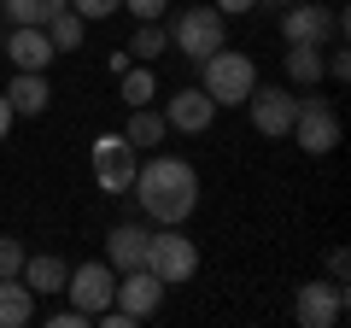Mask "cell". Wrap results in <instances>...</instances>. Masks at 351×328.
<instances>
[{
  "label": "cell",
  "mask_w": 351,
  "mask_h": 328,
  "mask_svg": "<svg viewBox=\"0 0 351 328\" xmlns=\"http://www.w3.org/2000/svg\"><path fill=\"white\" fill-rule=\"evenodd\" d=\"M211 117H217V100H211L205 89H176V100L164 106V124L182 129V135H205Z\"/></svg>",
  "instance_id": "cell-13"
},
{
  "label": "cell",
  "mask_w": 351,
  "mask_h": 328,
  "mask_svg": "<svg viewBox=\"0 0 351 328\" xmlns=\"http://www.w3.org/2000/svg\"><path fill=\"white\" fill-rule=\"evenodd\" d=\"M293 316H299L304 328H334L339 316H346V288H339V281H304L299 299H293Z\"/></svg>",
  "instance_id": "cell-11"
},
{
  "label": "cell",
  "mask_w": 351,
  "mask_h": 328,
  "mask_svg": "<svg viewBox=\"0 0 351 328\" xmlns=\"http://www.w3.org/2000/svg\"><path fill=\"white\" fill-rule=\"evenodd\" d=\"M0 12L12 24H47L53 12H64V0H0Z\"/></svg>",
  "instance_id": "cell-20"
},
{
  "label": "cell",
  "mask_w": 351,
  "mask_h": 328,
  "mask_svg": "<svg viewBox=\"0 0 351 328\" xmlns=\"http://www.w3.org/2000/svg\"><path fill=\"white\" fill-rule=\"evenodd\" d=\"M41 30L53 36V47H59V53H71V47H82V30H88V24H82V18L71 12V6H64V12H53V18H47Z\"/></svg>",
  "instance_id": "cell-21"
},
{
  "label": "cell",
  "mask_w": 351,
  "mask_h": 328,
  "mask_svg": "<svg viewBox=\"0 0 351 328\" xmlns=\"http://www.w3.org/2000/svg\"><path fill=\"white\" fill-rule=\"evenodd\" d=\"M6 100H12V117H41L53 106V89H47V71H18L6 82Z\"/></svg>",
  "instance_id": "cell-15"
},
{
  "label": "cell",
  "mask_w": 351,
  "mask_h": 328,
  "mask_svg": "<svg viewBox=\"0 0 351 328\" xmlns=\"http://www.w3.org/2000/svg\"><path fill=\"white\" fill-rule=\"evenodd\" d=\"M223 41H228V18L217 12V6H188V12L170 24V47L182 53V59H193V65H199L205 53H217Z\"/></svg>",
  "instance_id": "cell-4"
},
{
  "label": "cell",
  "mask_w": 351,
  "mask_h": 328,
  "mask_svg": "<svg viewBox=\"0 0 351 328\" xmlns=\"http://www.w3.org/2000/svg\"><path fill=\"white\" fill-rule=\"evenodd\" d=\"M36 316V293L18 276H0V328H24Z\"/></svg>",
  "instance_id": "cell-18"
},
{
  "label": "cell",
  "mask_w": 351,
  "mask_h": 328,
  "mask_svg": "<svg viewBox=\"0 0 351 328\" xmlns=\"http://www.w3.org/2000/svg\"><path fill=\"white\" fill-rule=\"evenodd\" d=\"M6 59H12L18 71H47V65L59 59V47H53V36L41 24H12V36H6Z\"/></svg>",
  "instance_id": "cell-12"
},
{
  "label": "cell",
  "mask_w": 351,
  "mask_h": 328,
  "mask_svg": "<svg viewBox=\"0 0 351 328\" xmlns=\"http://www.w3.org/2000/svg\"><path fill=\"white\" fill-rule=\"evenodd\" d=\"M47 323H53V328H88V323H94V316H82V311H76V305H71V311H53Z\"/></svg>",
  "instance_id": "cell-27"
},
{
  "label": "cell",
  "mask_w": 351,
  "mask_h": 328,
  "mask_svg": "<svg viewBox=\"0 0 351 328\" xmlns=\"http://www.w3.org/2000/svg\"><path fill=\"white\" fill-rule=\"evenodd\" d=\"M246 112H252V129H258V135H269V141H276V135H287V129H293L299 94H293V89H281V82H269V89L258 82V89L246 94Z\"/></svg>",
  "instance_id": "cell-8"
},
{
  "label": "cell",
  "mask_w": 351,
  "mask_h": 328,
  "mask_svg": "<svg viewBox=\"0 0 351 328\" xmlns=\"http://www.w3.org/2000/svg\"><path fill=\"white\" fill-rule=\"evenodd\" d=\"M147 240H152V229L117 223L112 235H106V264H112V270H141V264H147Z\"/></svg>",
  "instance_id": "cell-14"
},
{
  "label": "cell",
  "mask_w": 351,
  "mask_h": 328,
  "mask_svg": "<svg viewBox=\"0 0 351 328\" xmlns=\"http://www.w3.org/2000/svg\"><path fill=\"white\" fill-rule=\"evenodd\" d=\"M135 200L141 211L152 217V223H188L193 205H199V176H193L188 159H170V152H158V159L135 164Z\"/></svg>",
  "instance_id": "cell-1"
},
{
  "label": "cell",
  "mask_w": 351,
  "mask_h": 328,
  "mask_svg": "<svg viewBox=\"0 0 351 328\" xmlns=\"http://www.w3.org/2000/svg\"><path fill=\"white\" fill-rule=\"evenodd\" d=\"M269 6H293V0H269Z\"/></svg>",
  "instance_id": "cell-31"
},
{
  "label": "cell",
  "mask_w": 351,
  "mask_h": 328,
  "mask_svg": "<svg viewBox=\"0 0 351 328\" xmlns=\"http://www.w3.org/2000/svg\"><path fill=\"white\" fill-rule=\"evenodd\" d=\"M88 164H94V182H100L106 194H129V182H135V164H141V152L123 141V129H112V135H100V141H94Z\"/></svg>",
  "instance_id": "cell-6"
},
{
  "label": "cell",
  "mask_w": 351,
  "mask_h": 328,
  "mask_svg": "<svg viewBox=\"0 0 351 328\" xmlns=\"http://www.w3.org/2000/svg\"><path fill=\"white\" fill-rule=\"evenodd\" d=\"M6 129H12V100H6V89H0V141H6Z\"/></svg>",
  "instance_id": "cell-30"
},
{
  "label": "cell",
  "mask_w": 351,
  "mask_h": 328,
  "mask_svg": "<svg viewBox=\"0 0 351 328\" xmlns=\"http://www.w3.org/2000/svg\"><path fill=\"white\" fill-rule=\"evenodd\" d=\"M252 6H263V0H217V12L234 18V12H252Z\"/></svg>",
  "instance_id": "cell-29"
},
{
  "label": "cell",
  "mask_w": 351,
  "mask_h": 328,
  "mask_svg": "<svg viewBox=\"0 0 351 328\" xmlns=\"http://www.w3.org/2000/svg\"><path fill=\"white\" fill-rule=\"evenodd\" d=\"M293 141H299L311 159H322V152H334L339 147V112L328 100H299V112H293V129H287Z\"/></svg>",
  "instance_id": "cell-7"
},
{
  "label": "cell",
  "mask_w": 351,
  "mask_h": 328,
  "mask_svg": "<svg viewBox=\"0 0 351 328\" xmlns=\"http://www.w3.org/2000/svg\"><path fill=\"white\" fill-rule=\"evenodd\" d=\"M112 305H117V311H129V316H135V323H147V316H152V311H158V305H164V281L152 276L147 264H141V270H117Z\"/></svg>",
  "instance_id": "cell-9"
},
{
  "label": "cell",
  "mask_w": 351,
  "mask_h": 328,
  "mask_svg": "<svg viewBox=\"0 0 351 328\" xmlns=\"http://www.w3.org/2000/svg\"><path fill=\"white\" fill-rule=\"evenodd\" d=\"M112 288H117V270L112 264H76L71 276H64V293H71V305L82 316L106 311V305H112Z\"/></svg>",
  "instance_id": "cell-10"
},
{
  "label": "cell",
  "mask_w": 351,
  "mask_h": 328,
  "mask_svg": "<svg viewBox=\"0 0 351 328\" xmlns=\"http://www.w3.org/2000/svg\"><path fill=\"white\" fill-rule=\"evenodd\" d=\"M64 6H71L82 24H100V18H117V12H123V0H64Z\"/></svg>",
  "instance_id": "cell-24"
},
{
  "label": "cell",
  "mask_w": 351,
  "mask_h": 328,
  "mask_svg": "<svg viewBox=\"0 0 351 328\" xmlns=\"http://www.w3.org/2000/svg\"><path fill=\"white\" fill-rule=\"evenodd\" d=\"M164 47H170V30H164V24H141L135 41H129V53H135V59H158Z\"/></svg>",
  "instance_id": "cell-23"
},
{
  "label": "cell",
  "mask_w": 351,
  "mask_h": 328,
  "mask_svg": "<svg viewBox=\"0 0 351 328\" xmlns=\"http://www.w3.org/2000/svg\"><path fill=\"white\" fill-rule=\"evenodd\" d=\"M346 276H351V258H346V253H328V281L346 288Z\"/></svg>",
  "instance_id": "cell-28"
},
{
  "label": "cell",
  "mask_w": 351,
  "mask_h": 328,
  "mask_svg": "<svg viewBox=\"0 0 351 328\" xmlns=\"http://www.w3.org/2000/svg\"><path fill=\"white\" fill-rule=\"evenodd\" d=\"M123 6L141 18V24H158V18H164V0H123Z\"/></svg>",
  "instance_id": "cell-26"
},
{
  "label": "cell",
  "mask_w": 351,
  "mask_h": 328,
  "mask_svg": "<svg viewBox=\"0 0 351 328\" xmlns=\"http://www.w3.org/2000/svg\"><path fill=\"white\" fill-rule=\"evenodd\" d=\"M281 41H311V47H328V41H346V6H316V0H304V6H287L281 12Z\"/></svg>",
  "instance_id": "cell-5"
},
{
  "label": "cell",
  "mask_w": 351,
  "mask_h": 328,
  "mask_svg": "<svg viewBox=\"0 0 351 328\" xmlns=\"http://www.w3.org/2000/svg\"><path fill=\"white\" fill-rule=\"evenodd\" d=\"M199 89L211 94L217 106H246V94L258 89V65L223 41L217 53H205V59H199Z\"/></svg>",
  "instance_id": "cell-2"
},
{
  "label": "cell",
  "mask_w": 351,
  "mask_h": 328,
  "mask_svg": "<svg viewBox=\"0 0 351 328\" xmlns=\"http://www.w3.org/2000/svg\"><path fill=\"white\" fill-rule=\"evenodd\" d=\"M152 94H158V82L147 65H135V71L123 65V106H152Z\"/></svg>",
  "instance_id": "cell-22"
},
{
  "label": "cell",
  "mask_w": 351,
  "mask_h": 328,
  "mask_svg": "<svg viewBox=\"0 0 351 328\" xmlns=\"http://www.w3.org/2000/svg\"><path fill=\"white\" fill-rule=\"evenodd\" d=\"M281 71H287V82L293 89H316L322 82V47H311V41H293L287 53H281Z\"/></svg>",
  "instance_id": "cell-17"
},
{
  "label": "cell",
  "mask_w": 351,
  "mask_h": 328,
  "mask_svg": "<svg viewBox=\"0 0 351 328\" xmlns=\"http://www.w3.org/2000/svg\"><path fill=\"white\" fill-rule=\"evenodd\" d=\"M64 276H71V264H64V258H53V253H41V258H29V253H24V270H18V281H24L36 299H47V293H64Z\"/></svg>",
  "instance_id": "cell-16"
},
{
  "label": "cell",
  "mask_w": 351,
  "mask_h": 328,
  "mask_svg": "<svg viewBox=\"0 0 351 328\" xmlns=\"http://www.w3.org/2000/svg\"><path fill=\"white\" fill-rule=\"evenodd\" d=\"M164 135H170V124H164V112H152V106H129V129H123V141H129L135 152L158 147Z\"/></svg>",
  "instance_id": "cell-19"
},
{
  "label": "cell",
  "mask_w": 351,
  "mask_h": 328,
  "mask_svg": "<svg viewBox=\"0 0 351 328\" xmlns=\"http://www.w3.org/2000/svg\"><path fill=\"white\" fill-rule=\"evenodd\" d=\"M147 270L164 281V288L193 281V270H199V246L182 235V223H158V229H152V240H147Z\"/></svg>",
  "instance_id": "cell-3"
},
{
  "label": "cell",
  "mask_w": 351,
  "mask_h": 328,
  "mask_svg": "<svg viewBox=\"0 0 351 328\" xmlns=\"http://www.w3.org/2000/svg\"><path fill=\"white\" fill-rule=\"evenodd\" d=\"M18 270H24V240L0 235V276H18Z\"/></svg>",
  "instance_id": "cell-25"
}]
</instances>
